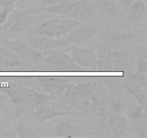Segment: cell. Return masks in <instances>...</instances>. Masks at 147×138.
<instances>
[{
	"mask_svg": "<svg viewBox=\"0 0 147 138\" xmlns=\"http://www.w3.org/2000/svg\"><path fill=\"white\" fill-rule=\"evenodd\" d=\"M96 87V83L92 81L68 84L60 100L73 109L89 112L92 110L91 98Z\"/></svg>",
	"mask_w": 147,
	"mask_h": 138,
	"instance_id": "cell-1",
	"label": "cell"
},
{
	"mask_svg": "<svg viewBox=\"0 0 147 138\" xmlns=\"http://www.w3.org/2000/svg\"><path fill=\"white\" fill-rule=\"evenodd\" d=\"M1 89L8 95L12 103L20 106L36 108L37 91L26 87L19 83H9L1 87Z\"/></svg>",
	"mask_w": 147,
	"mask_h": 138,
	"instance_id": "cell-2",
	"label": "cell"
},
{
	"mask_svg": "<svg viewBox=\"0 0 147 138\" xmlns=\"http://www.w3.org/2000/svg\"><path fill=\"white\" fill-rule=\"evenodd\" d=\"M50 70L62 72L83 71L84 68L78 65L68 54L57 53L43 57L42 61Z\"/></svg>",
	"mask_w": 147,
	"mask_h": 138,
	"instance_id": "cell-3",
	"label": "cell"
},
{
	"mask_svg": "<svg viewBox=\"0 0 147 138\" xmlns=\"http://www.w3.org/2000/svg\"><path fill=\"white\" fill-rule=\"evenodd\" d=\"M99 31V27L93 24H80L70 33L61 37L66 46L71 44H80L90 40Z\"/></svg>",
	"mask_w": 147,
	"mask_h": 138,
	"instance_id": "cell-4",
	"label": "cell"
},
{
	"mask_svg": "<svg viewBox=\"0 0 147 138\" xmlns=\"http://www.w3.org/2000/svg\"><path fill=\"white\" fill-rule=\"evenodd\" d=\"M6 46L18 55L22 60L31 64H40L44 57L38 50L30 46L27 43L20 41H8Z\"/></svg>",
	"mask_w": 147,
	"mask_h": 138,
	"instance_id": "cell-5",
	"label": "cell"
},
{
	"mask_svg": "<svg viewBox=\"0 0 147 138\" xmlns=\"http://www.w3.org/2000/svg\"><path fill=\"white\" fill-rule=\"evenodd\" d=\"M0 63L5 70L28 71L31 69L27 62L8 47H0Z\"/></svg>",
	"mask_w": 147,
	"mask_h": 138,
	"instance_id": "cell-6",
	"label": "cell"
},
{
	"mask_svg": "<svg viewBox=\"0 0 147 138\" xmlns=\"http://www.w3.org/2000/svg\"><path fill=\"white\" fill-rule=\"evenodd\" d=\"M37 83L45 92L52 96H62L65 91L67 80L60 76H40L37 77Z\"/></svg>",
	"mask_w": 147,
	"mask_h": 138,
	"instance_id": "cell-7",
	"label": "cell"
},
{
	"mask_svg": "<svg viewBox=\"0 0 147 138\" xmlns=\"http://www.w3.org/2000/svg\"><path fill=\"white\" fill-rule=\"evenodd\" d=\"M102 37L108 46L116 50L130 44L136 38V35L131 32L113 30L106 32Z\"/></svg>",
	"mask_w": 147,
	"mask_h": 138,
	"instance_id": "cell-8",
	"label": "cell"
},
{
	"mask_svg": "<svg viewBox=\"0 0 147 138\" xmlns=\"http://www.w3.org/2000/svg\"><path fill=\"white\" fill-rule=\"evenodd\" d=\"M69 55L80 66L91 68L96 70L97 55L93 48H74L70 50Z\"/></svg>",
	"mask_w": 147,
	"mask_h": 138,
	"instance_id": "cell-9",
	"label": "cell"
},
{
	"mask_svg": "<svg viewBox=\"0 0 147 138\" xmlns=\"http://www.w3.org/2000/svg\"><path fill=\"white\" fill-rule=\"evenodd\" d=\"M33 21V14L28 12L17 11L15 20L11 25L4 30L8 37H14L28 29Z\"/></svg>",
	"mask_w": 147,
	"mask_h": 138,
	"instance_id": "cell-10",
	"label": "cell"
},
{
	"mask_svg": "<svg viewBox=\"0 0 147 138\" xmlns=\"http://www.w3.org/2000/svg\"><path fill=\"white\" fill-rule=\"evenodd\" d=\"M130 117L138 137L146 138L147 137V115L142 106L136 105L130 109Z\"/></svg>",
	"mask_w": 147,
	"mask_h": 138,
	"instance_id": "cell-11",
	"label": "cell"
},
{
	"mask_svg": "<svg viewBox=\"0 0 147 138\" xmlns=\"http://www.w3.org/2000/svg\"><path fill=\"white\" fill-rule=\"evenodd\" d=\"M60 18H61L60 17H55L45 20L30 29L29 32L32 35H34V37L45 36L50 38H55L56 27Z\"/></svg>",
	"mask_w": 147,
	"mask_h": 138,
	"instance_id": "cell-12",
	"label": "cell"
},
{
	"mask_svg": "<svg viewBox=\"0 0 147 138\" xmlns=\"http://www.w3.org/2000/svg\"><path fill=\"white\" fill-rule=\"evenodd\" d=\"M27 44L38 50H53L58 47H65L66 45L62 37L50 38L45 36L34 37L27 41Z\"/></svg>",
	"mask_w": 147,
	"mask_h": 138,
	"instance_id": "cell-13",
	"label": "cell"
},
{
	"mask_svg": "<svg viewBox=\"0 0 147 138\" xmlns=\"http://www.w3.org/2000/svg\"><path fill=\"white\" fill-rule=\"evenodd\" d=\"M82 3V1L78 2H71L67 0H60L59 2L54 5L46 7H39V8L34 9L30 11L32 14H36L37 12H47L50 14H66L68 13L73 8L76 6L79 5Z\"/></svg>",
	"mask_w": 147,
	"mask_h": 138,
	"instance_id": "cell-14",
	"label": "cell"
},
{
	"mask_svg": "<svg viewBox=\"0 0 147 138\" xmlns=\"http://www.w3.org/2000/svg\"><path fill=\"white\" fill-rule=\"evenodd\" d=\"M108 58L113 71L122 72L129 65V55L124 50H109L107 53Z\"/></svg>",
	"mask_w": 147,
	"mask_h": 138,
	"instance_id": "cell-15",
	"label": "cell"
},
{
	"mask_svg": "<svg viewBox=\"0 0 147 138\" xmlns=\"http://www.w3.org/2000/svg\"><path fill=\"white\" fill-rule=\"evenodd\" d=\"M91 100L92 110L103 113L109 109L110 96L103 87L96 86Z\"/></svg>",
	"mask_w": 147,
	"mask_h": 138,
	"instance_id": "cell-16",
	"label": "cell"
},
{
	"mask_svg": "<svg viewBox=\"0 0 147 138\" xmlns=\"http://www.w3.org/2000/svg\"><path fill=\"white\" fill-rule=\"evenodd\" d=\"M96 9L93 6L80 4L72 9L66 15L69 18L82 22L92 20L96 15Z\"/></svg>",
	"mask_w": 147,
	"mask_h": 138,
	"instance_id": "cell-17",
	"label": "cell"
},
{
	"mask_svg": "<svg viewBox=\"0 0 147 138\" xmlns=\"http://www.w3.org/2000/svg\"><path fill=\"white\" fill-rule=\"evenodd\" d=\"M108 126L114 137H121L124 135L126 129L125 119L119 114L109 112L107 121Z\"/></svg>",
	"mask_w": 147,
	"mask_h": 138,
	"instance_id": "cell-18",
	"label": "cell"
},
{
	"mask_svg": "<svg viewBox=\"0 0 147 138\" xmlns=\"http://www.w3.org/2000/svg\"><path fill=\"white\" fill-rule=\"evenodd\" d=\"M68 114V112H60L53 106L46 104L37 106L34 114V117L42 123L48 120H51L55 117L67 116Z\"/></svg>",
	"mask_w": 147,
	"mask_h": 138,
	"instance_id": "cell-19",
	"label": "cell"
},
{
	"mask_svg": "<svg viewBox=\"0 0 147 138\" xmlns=\"http://www.w3.org/2000/svg\"><path fill=\"white\" fill-rule=\"evenodd\" d=\"M80 130L78 126L72 124L68 121H64L50 131L49 135L62 137H76L80 136Z\"/></svg>",
	"mask_w": 147,
	"mask_h": 138,
	"instance_id": "cell-20",
	"label": "cell"
},
{
	"mask_svg": "<svg viewBox=\"0 0 147 138\" xmlns=\"http://www.w3.org/2000/svg\"><path fill=\"white\" fill-rule=\"evenodd\" d=\"M81 23L72 18L61 17L60 21L57 23V27H56L55 38H60V37L66 35L70 33L72 30L76 28Z\"/></svg>",
	"mask_w": 147,
	"mask_h": 138,
	"instance_id": "cell-21",
	"label": "cell"
},
{
	"mask_svg": "<svg viewBox=\"0 0 147 138\" xmlns=\"http://www.w3.org/2000/svg\"><path fill=\"white\" fill-rule=\"evenodd\" d=\"M146 0H136L130 6V16L135 20H142L146 16Z\"/></svg>",
	"mask_w": 147,
	"mask_h": 138,
	"instance_id": "cell-22",
	"label": "cell"
},
{
	"mask_svg": "<svg viewBox=\"0 0 147 138\" xmlns=\"http://www.w3.org/2000/svg\"><path fill=\"white\" fill-rule=\"evenodd\" d=\"M97 8L100 13L110 17L118 15L120 12L118 7L110 0H98Z\"/></svg>",
	"mask_w": 147,
	"mask_h": 138,
	"instance_id": "cell-23",
	"label": "cell"
},
{
	"mask_svg": "<svg viewBox=\"0 0 147 138\" xmlns=\"http://www.w3.org/2000/svg\"><path fill=\"white\" fill-rule=\"evenodd\" d=\"M123 87L136 98L142 109L146 112L147 104L146 88H133L123 85Z\"/></svg>",
	"mask_w": 147,
	"mask_h": 138,
	"instance_id": "cell-24",
	"label": "cell"
},
{
	"mask_svg": "<svg viewBox=\"0 0 147 138\" xmlns=\"http://www.w3.org/2000/svg\"><path fill=\"white\" fill-rule=\"evenodd\" d=\"M123 85L133 88H146V75L136 72L130 75Z\"/></svg>",
	"mask_w": 147,
	"mask_h": 138,
	"instance_id": "cell-25",
	"label": "cell"
},
{
	"mask_svg": "<svg viewBox=\"0 0 147 138\" xmlns=\"http://www.w3.org/2000/svg\"><path fill=\"white\" fill-rule=\"evenodd\" d=\"M97 61H96V68L98 71L111 72L113 71V68L109 63L107 53L98 51L97 53Z\"/></svg>",
	"mask_w": 147,
	"mask_h": 138,
	"instance_id": "cell-26",
	"label": "cell"
},
{
	"mask_svg": "<svg viewBox=\"0 0 147 138\" xmlns=\"http://www.w3.org/2000/svg\"><path fill=\"white\" fill-rule=\"evenodd\" d=\"M18 135V137H36V135L34 133L31 128L24 122H21L16 127Z\"/></svg>",
	"mask_w": 147,
	"mask_h": 138,
	"instance_id": "cell-27",
	"label": "cell"
},
{
	"mask_svg": "<svg viewBox=\"0 0 147 138\" xmlns=\"http://www.w3.org/2000/svg\"><path fill=\"white\" fill-rule=\"evenodd\" d=\"M109 109H110L111 112L121 114L122 112L124 109V103L120 99H116V98H112L109 100Z\"/></svg>",
	"mask_w": 147,
	"mask_h": 138,
	"instance_id": "cell-28",
	"label": "cell"
},
{
	"mask_svg": "<svg viewBox=\"0 0 147 138\" xmlns=\"http://www.w3.org/2000/svg\"><path fill=\"white\" fill-rule=\"evenodd\" d=\"M137 63V72L142 73V74H146L147 72V60L146 59L139 58L137 57L136 59Z\"/></svg>",
	"mask_w": 147,
	"mask_h": 138,
	"instance_id": "cell-29",
	"label": "cell"
},
{
	"mask_svg": "<svg viewBox=\"0 0 147 138\" xmlns=\"http://www.w3.org/2000/svg\"><path fill=\"white\" fill-rule=\"evenodd\" d=\"M9 102L10 101L7 96L0 93V109H8L9 107Z\"/></svg>",
	"mask_w": 147,
	"mask_h": 138,
	"instance_id": "cell-30",
	"label": "cell"
},
{
	"mask_svg": "<svg viewBox=\"0 0 147 138\" xmlns=\"http://www.w3.org/2000/svg\"><path fill=\"white\" fill-rule=\"evenodd\" d=\"M136 54L137 57L143 59H147V47L146 45H142L138 47L136 50Z\"/></svg>",
	"mask_w": 147,
	"mask_h": 138,
	"instance_id": "cell-31",
	"label": "cell"
},
{
	"mask_svg": "<svg viewBox=\"0 0 147 138\" xmlns=\"http://www.w3.org/2000/svg\"><path fill=\"white\" fill-rule=\"evenodd\" d=\"M12 9L7 8V7H3V9L0 11V24H3L5 22L7 17L10 12L11 11Z\"/></svg>",
	"mask_w": 147,
	"mask_h": 138,
	"instance_id": "cell-32",
	"label": "cell"
},
{
	"mask_svg": "<svg viewBox=\"0 0 147 138\" xmlns=\"http://www.w3.org/2000/svg\"><path fill=\"white\" fill-rule=\"evenodd\" d=\"M60 1V0H40V3L42 5L41 7H46L54 5Z\"/></svg>",
	"mask_w": 147,
	"mask_h": 138,
	"instance_id": "cell-33",
	"label": "cell"
},
{
	"mask_svg": "<svg viewBox=\"0 0 147 138\" xmlns=\"http://www.w3.org/2000/svg\"><path fill=\"white\" fill-rule=\"evenodd\" d=\"M17 0H2V7L13 9Z\"/></svg>",
	"mask_w": 147,
	"mask_h": 138,
	"instance_id": "cell-34",
	"label": "cell"
},
{
	"mask_svg": "<svg viewBox=\"0 0 147 138\" xmlns=\"http://www.w3.org/2000/svg\"><path fill=\"white\" fill-rule=\"evenodd\" d=\"M121 4L125 7H130V6L136 0H119Z\"/></svg>",
	"mask_w": 147,
	"mask_h": 138,
	"instance_id": "cell-35",
	"label": "cell"
},
{
	"mask_svg": "<svg viewBox=\"0 0 147 138\" xmlns=\"http://www.w3.org/2000/svg\"><path fill=\"white\" fill-rule=\"evenodd\" d=\"M8 39L6 37H4V35H1V34H0V47L1 46H6V45H7V42H8Z\"/></svg>",
	"mask_w": 147,
	"mask_h": 138,
	"instance_id": "cell-36",
	"label": "cell"
},
{
	"mask_svg": "<svg viewBox=\"0 0 147 138\" xmlns=\"http://www.w3.org/2000/svg\"><path fill=\"white\" fill-rule=\"evenodd\" d=\"M32 0H17V2H16L15 5H14V7H18L19 5H20V4H24V3H27V2H30V1H31Z\"/></svg>",
	"mask_w": 147,
	"mask_h": 138,
	"instance_id": "cell-37",
	"label": "cell"
},
{
	"mask_svg": "<svg viewBox=\"0 0 147 138\" xmlns=\"http://www.w3.org/2000/svg\"><path fill=\"white\" fill-rule=\"evenodd\" d=\"M67 1L71 2H78V1H83V0H67Z\"/></svg>",
	"mask_w": 147,
	"mask_h": 138,
	"instance_id": "cell-38",
	"label": "cell"
}]
</instances>
